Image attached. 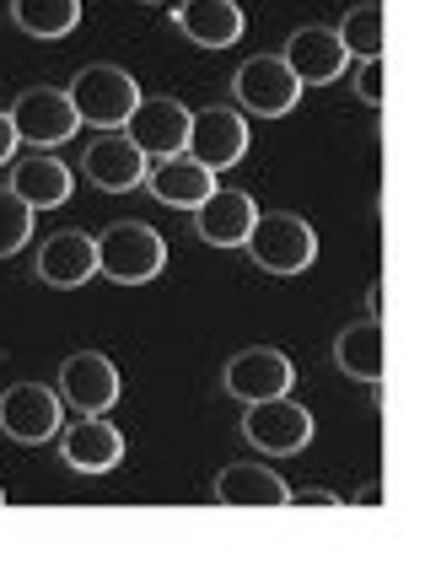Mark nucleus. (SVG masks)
Instances as JSON below:
<instances>
[{
  "label": "nucleus",
  "mask_w": 425,
  "mask_h": 565,
  "mask_svg": "<svg viewBox=\"0 0 425 565\" xmlns=\"http://www.w3.org/2000/svg\"><path fill=\"white\" fill-rule=\"evenodd\" d=\"M92 243H97V275L114 280V286H146L168 269V243L146 221H114Z\"/></svg>",
  "instance_id": "1"
},
{
  "label": "nucleus",
  "mask_w": 425,
  "mask_h": 565,
  "mask_svg": "<svg viewBox=\"0 0 425 565\" xmlns=\"http://www.w3.org/2000/svg\"><path fill=\"white\" fill-rule=\"evenodd\" d=\"M65 97H71L82 125H92V130H125V119L140 103V87H135V76L125 65H82L76 82L65 87Z\"/></svg>",
  "instance_id": "2"
},
{
  "label": "nucleus",
  "mask_w": 425,
  "mask_h": 565,
  "mask_svg": "<svg viewBox=\"0 0 425 565\" xmlns=\"http://www.w3.org/2000/svg\"><path fill=\"white\" fill-rule=\"evenodd\" d=\"M243 248L264 275H307L318 259V232L291 211H269V216H254V232Z\"/></svg>",
  "instance_id": "3"
},
{
  "label": "nucleus",
  "mask_w": 425,
  "mask_h": 565,
  "mask_svg": "<svg viewBox=\"0 0 425 565\" xmlns=\"http://www.w3.org/2000/svg\"><path fill=\"white\" fill-rule=\"evenodd\" d=\"M312 409L297 404L291 393H280V398H258L248 404V415H243V441L254 447V452H269V458H297L312 447Z\"/></svg>",
  "instance_id": "4"
},
{
  "label": "nucleus",
  "mask_w": 425,
  "mask_h": 565,
  "mask_svg": "<svg viewBox=\"0 0 425 565\" xmlns=\"http://www.w3.org/2000/svg\"><path fill=\"white\" fill-rule=\"evenodd\" d=\"M65 426V398L49 383H11L0 393V436L22 441V447H43Z\"/></svg>",
  "instance_id": "5"
},
{
  "label": "nucleus",
  "mask_w": 425,
  "mask_h": 565,
  "mask_svg": "<svg viewBox=\"0 0 425 565\" xmlns=\"http://www.w3.org/2000/svg\"><path fill=\"white\" fill-rule=\"evenodd\" d=\"M232 97H237V108H248L254 119H286V114L297 108L301 82L291 76V65H286L280 54H254V60L237 65Z\"/></svg>",
  "instance_id": "6"
},
{
  "label": "nucleus",
  "mask_w": 425,
  "mask_h": 565,
  "mask_svg": "<svg viewBox=\"0 0 425 565\" xmlns=\"http://www.w3.org/2000/svg\"><path fill=\"white\" fill-rule=\"evenodd\" d=\"M11 130L22 146H33V151H54V146H65L71 135L82 130V119H76V108H71V97L60 87H28L11 108Z\"/></svg>",
  "instance_id": "7"
},
{
  "label": "nucleus",
  "mask_w": 425,
  "mask_h": 565,
  "mask_svg": "<svg viewBox=\"0 0 425 565\" xmlns=\"http://www.w3.org/2000/svg\"><path fill=\"white\" fill-rule=\"evenodd\" d=\"M183 151L194 162H205L211 173H226V168H237L248 157V119L237 108H200V114H189Z\"/></svg>",
  "instance_id": "8"
},
{
  "label": "nucleus",
  "mask_w": 425,
  "mask_h": 565,
  "mask_svg": "<svg viewBox=\"0 0 425 565\" xmlns=\"http://www.w3.org/2000/svg\"><path fill=\"white\" fill-rule=\"evenodd\" d=\"M146 168H151V157H146L125 130H97V140L82 151L86 183H97V189H108V194L140 189V183H146Z\"/></svg>",
  "instance_id": "9"
},
{
  "label": "nucleus",
  "mask_w": 425,
  "mask_h": 565,
  "mask_svg": "<svg viewBox=\"0 0 425 565\" xmlns=\"http://www.w3.org/2000/svg\"><path fill=\"white\" fill-rule=\"evenodd\" d=\"M226 393L237 398V404H258V398H280V393H291L297 383V366H291V355H280V350L269 345H254V350H237L232 361H226Z\"/></svg>",
  "instance_id": "10"
},
{
  "label": "nucleus",
  "mask_w": 425,
  "mask_h": 565,
  "mask_svg": "<svg viewBox=\"0 0 425 565\" xmlns=\"http://www.w3.org/2000/svg\"><path fill=\"white\" fill-rule=\"evenodd\" d=\"M60 398H65L71 409H82V415L114 409V398H119V366H114L103 350L65 355V366H60Z\"/></svg>",
  "instance_id": "11"
},
{
  "label": "nucleus",
  "mask_w": 425,
  "mask_h": 565,
  "mask_svg": "<svg viewBox=\"0 0 425 565\" xmlns=\"http://www.w3.org/2000/svg\"><path fill=\"white\" fill-rule=\"evenodd\" d=\"M125 135L151 162H162L172 151H183V140H189V108L178 97H140L135 114L125 119Z\"/></svg>",
  "instance_id": "12"
},
{
  "label": "nucleus",
  "mask_w": 425,
  "mask_h": 565,
  "mask_svg": "<svg viewBox=\"0 0 425 565\" xmlns=\"http://www.w3.org/2000/svg\"><path fill=\"white\" fill-rule=\"evenodd\" d=\"M280 60L291 65V76L301 87H329V82H340L350 71V54H344L334 28H297L286 39V49H280Z\"/></svg>",
  "instance_id": "13"
},
{
  "label": "nucleus",
  "mask_w": 425,
  "mask_h": 565,
  "mask_svg": "<svg viewBox=\"0 0 425 565\" xmlns=\"http://www.w3.org/2000/svg\"><path fill=\"white\" fill-rule=\"evenodd\" d=\"M194 232H200V243H211V248H243L248 243V232H254V194H243V189H211L194 211Z\"/></svg>",
  "instance_id": "14"
},
{
  "label": "nucleus",
  "mask_w": 425,
  "mask_h": 565,
  "mask_svg": "<svg viewBox=\"0 0 425 565\" xmlns=\"http://www.w3.org/2000/svg\"><path fill=\"white\" fill-rule=\"evenodd\" d=\"M54 441H60V458L76 475H108L125 458V436H119V426H108L103 415H82L76 426H60Z\"/></svg>",
  "instance_id": "15"
},
{
  "label": "nucleus",
  "mask_w": 425,
  "mask_h": 565,
  "mask_svg": "<svg viewBox=\"0 0 425 565\" xmlns=\"http://www.w3.org/2000/svg\"><path fill=\"white\" fill-rule=\"evenodd\" d=\"M146 189H151V200H162L172 211H194V205L215 189V173L205 162H194L189 151H172V157H162V162L146 168Z\"/></svg>",
  "instance_id": "16"
},
{
  "label": "nucleus",
  "mask_w": 425,
  "mask_h": 565,
  "mask_svg": "<svg viewBox=\"0 0 425 565\" xmlns=\"http://www.w3.org/2000/svg\"><path fill=\"white\" fill-rule=\"evenodd\" d=\"M33 216L39 211H60L65 200H71V168L60 162V157H49V151H33V157H22V162H11V183H6Z\"/></svg>",
  "instance_id": "17"
},
{
  "label": "nucleus",
  "mask_w": 425,
  "mask_h": 565,
  "mask_svg": "<svg viewBox=\"0 0 425 565\" xmlns=\"http://www.w3.org/2000/svg\"><path fill=\"white\" fill-rule=\"evenodd\" d=\"M97 275V243L86 232H54L39 248V280L54 291H76Z\"/></svg>",
  "instance_id": "18"
},
{
  "label": "nucleus",
  "mask_w": 425,
  "mask_h": 565,
  "mask_svg": "<svg viewBox=\"0 0 425 565\" xmlns=\"http://www.w3.org/2000/svg\"><path fill=\"white\" fill-rule=\"evenodd\" d=\"M178 33L200 49H232L248 33V22H243L237 0H183L178 6Z\"/></svg>",
  "instance_id": "19"
},
{
  "label": "nucleus",
  "mask_w": 425,
  "mask_h": 565,
  "mask_svg": "<svg viewBox=\"0 0 425 565\" xmlns=\"http://www.w3.org/2000/svg\"><path fill=\"white\" fill-rule=\"evenodd\" d=\"M334 366L344 377L378 388L387 366V340H383V318H366V323H344L340 340H334Z\"/></svg>",
  "instance_id": "20"
},
{
  "label": "nucleus",
  "mask_w": 425,
  "mask_h": 565,
  "mask_svg": "<svg viewBox=\"0 0 425 565\" xmlns=\"http://www.w3.org/2000/svg\"><path fill=\"white\" fill-rule=\"evenodd\" d=\"M286 479L264 463H232L215 475V501L221 507H286Z\"/></svg>",
  "instance_id": "21"
},
{
  "label": "nucleus",
  "mask_w": 425,
  "mask_h": 565,
  "mask_svg": "<svg viewBox=\"0 0 425 565\" xmlns=\"http://www.w3.org/2000/svg\"><path fill=\"white\" fill-rule=\"evenodd\" d=\"M11 22L28 39H71L82 22V0H11Z\"/></svg>",
  "instance_id": "22"
},
{
  "label": "nucleus",
  "mask_w": 425,
  "mask_h": 565,
  "mask_svg": "<svg viewBox=\"0 0 425 565\" xmlns=\"http://www.w3.org/2000/svg\"><path fill=\"white\" fill-rule=\"evenodd\" d=\"M334 33H340V44H344V54H350V60H378V54H383V44H387L383 0H361V6L344 17Z\"/></svg>",
  "instance_id": "23"
},
{
  "label": "nucleus",
  "mask_w": 425,
  "mask_h": 565,
  "mask_svg": "<svg viewBox=\"0 0 425 565\" xmlns=\"http://www.w3.org/2000/svg\"><path fill=\"white\" fill-rule=\"evenodd\" d=\"M28 237H33V211H28L11 189H0V259L22 254Z\"/></svg>",
  "instance_id": "24"
},
{
  "label": "nucleus",
  "mask_w": 425,
  "mask_h": 565,
  "mask_svg": "<svg viewBox=\"0 0 425 565\" xmlns=\"http://www.w3.org/2000/svg\"><path fill=\"white\" fill-rule=\"evenodd\" d=\"M355 97H361L366 108H378V103H383V54L355 65Z\"/></svg>",
  "instance_id": "25"
},
{
  "label": "nucleus",
  "mask_w": 425,
  "mask_h": 565,
  "mask_svg": "<svg viewBox=\"0 0 425 565\" xmlns=\"http://www.w3.org/2000/svg\"><path fill=\"white\" fill-rule=\"evenodd\" d=\"M286 507H301V512H307V507H318V512H340L344 501L334 495V490H297V495H286Z\"/></svg>",
  "instance_id": "26"
},
{
  "label": "nucleus",
  "mask_w": 425,
  "mask_h": 565,
  "mask_svg": "<svg viewBox=\"0 0 425 565\" xmlns=\"http://www.w3.org/2000/svg\"><path fill=\"white\" fill-rule=\"evenodd\" d=\"M17 146H22V140H17V130H11V114L0 108V168L17 157Z\"/></svg>",
  "instance_id": "27"
},
{
  "label": "nucleus",
  "mask_w": 425,
  "mask_h": 565,
  "mask_svg": "<svg viewBox=\"0 0 425 565\" xmlns=\"http://www.w3.org/2000/svg\"><path fill=\"white\" fill-rule=\"evenodd\" d=\"M366 318H383V291H378V286L366 291Z\"/></svg>",
  "instance_id": "28"
},
{
  "label": "nucleus",
  "mask_w": 425,
  "mask_h": 565,
  "mask_svg": "<svg viewBox=\"0 0 425 565\" xmlns=\"http://www.w3.org/2000/svg\"><path fill=\"white\" fill-rule=\"evenodd\" d=\"M140 6H157V0H140Z\"/></svg>",
  "instance_id": "29"
},
{
  "label": "nucleus",
  "mask_w": 425,
  "mask_h": 565,
  "mask_svg": "<svg viewBox=\"0 0 425 565\" xmlns=\"http://www.w3.org/2000/svg\"><path fill=\"white\" fill-rule=\"evenodd\" d=\"M0 501H6V490H0Z\"/></svg>",
  "instance_id": "30"
}]
</instances>
